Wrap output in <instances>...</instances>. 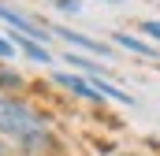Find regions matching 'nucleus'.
Returning <instances> with one entry per match:
<instances>
[{
    "label": "nucleus",
    "instance_id": "nucleus-1",
    "mask_svg": "<svg viewBox=\"0 0 160 156\" xmlns=\"http://www.w3.org/2000/svg\"><path fill=\"white\" fill-rule=\"evenodd\" d=\"M0 138L19 145L22 153H45L52 145L48 119L38 115L22 100H11V97H0Z\"/></svg>",
    "mask_w": 160,
    "mask_h": 156
},
{
    "label": "nucleus",
    "instance_id": "nucleus-2",
    "mask_svg": "<svg viewBox=\"0 0 160 156\" xmlns=\"http://www.w3.org/2000/svg\"><path fill=\"white\" fill-rule=\"evenodd\" d=\"M0 19H4V22H8V26L15 30V34H26V37L41 41V45H45V41L52 37V30L38 26V22H34L30 15H22V11H15V7H8V4H0Z\"/></svg>",
    "mask_w": 160,
    "mask_h": 156
},
{
    "label": "nucleus",
    "instance_id": "nucleus-3",
    "mask_svg": "<svg viewBox=\"0 0 160 156\" xmlns=\"http://www.w3.org/2000/svg\"><path fill=\"white\" fill-rule=\"evenodd\" d=\"M56 85H63V89H71L75 97H86V100H104L101 93H97V85L89 82V78H78V75H67V71H56Z\"/></svg>",
    "mask_w": 160,
    "mask_h": 156
},
{
    "label": "nucleus",
    "instance_id": "nucleus-4",
    "mask_svg": "<svg viewBox=\"0 0 160 156\" xmlns=\"http://www.w3.org/2000/svg\"><path fill=\"white\" fill-rule=\"evenodd\" d=\"M112 41H116L119 48H127V52H134V56H145V60H157V56H160L157 45H149V41H142V37H134V34H112Z\"/></svg>",
    "mask_w": 160,
    "mask_h": 156
},
{
    "label": "nucleus",
    "instance_id": "nucleus-5",
    "mask_svg": "<svg viewBox=\"0 0 160 156\" xmlns=\"http://www.w3.org/2000/svg\"><path fill=\"white\" fill-rule=\"evenodd\" d=\"M52 34H60V37L67 41V45H75V48H82V52H93V56H108V45H104V41L82 37V34H75V30H52Z\"/></svg>",
    "mask_w": 160,
    "mask_h": 156
},
{
    "label": "nucleus",
    "instance_id": "nucleus-6",
    "mask_svg": "<svg viewBox=\"0 0 160 156\" xmlns=\"http://www.w3.org/2000/svg\"><path fill=\"white\" fill-rule=\"evenodd\" d=\"M11 41H15V48H22L34 63H52V52L41 45V41H34V37H26V34H11Z\"/></svg>",
    "mask_w": 160,
    "mask_h": 156
},
{
    "label": "nucleus",
    "instance_id": "nucleus-7",
    "mask_svg": "<svg viewBox=\"0 0 160 156\" xmlns=\"http://www.w3.org/2000/svg\"><path fill=\"white\" fill-rule=\"evenodd\" d=\"M63 63H75V67H82V71H89L93 78H104V75H108V67H104V63H97V60H89V56H78V52H67V56H63Z\"/></svg>",
    "mask_w": 160,
    "mask_h": 156
},
{
    "label": "nucleus",
    "instance_id": "nucleus-8",
    "mask_svg": "<svg viewBox=\"0 0 160 156\" xmlns=\"http://www.w3.org/2000/svg\"><path fill=\"white\" fill-rule=\"evenodd\" d=\"M89 82L97 85V93H101V97H112V100H119V104H134V97H130V93H123L119 85H112L108 78H89Z\"/></svg>",
    "mask_w": 160,
    "mask_h": 156
},
{
    "label": "nucleus",
    "instance_id": "nucleus-9",
    "mask_svg": "<svg viewBox=\"0 0 160 156\" xmlns=\"http://www.w3.org/2000/svg\"><path fill=\"white\" fill-rule=\"evenodd\" d=\"M52 7H56L60 15H78V11H82V0H52Z\"/></svg>",
    "mask_w": 160,
    "mask_h": 156
},
{
    "label": "nucleus",
    "instance_id": "nucleus-10",
    "mask_svg": "<svg viewBox=\"0 0 160 156\" xmlns=\"http://www.w3.org/2000/svg\"><path fill=\"white\" fill-rule=\"evenodd\" d=\"M142 34L153 37V41L160 45V19H145V22H142Z\"/></svg>",
    "mask_w": 160,
    "mask_h": 156
},
{
    "label": "nucleus",
    "instance_id": "nucleus-11",
    "mask_svg": "<svg viewBox=\"0 0 160 156\" xmlns=\"http://www.w3.org/2000/svg\"><path fill=\"white\" fill-rule=\"evenodd\" d=\"M0 85H11V89H19V85H22V78L15 75V71H0Z\"/></svg>",
    "mask_w": 160,
    "mask_h": 156
},
{
    "label": "nucleus",
    "instance_id": "nucleus-12",
    "mask_svg": "<svg viewBox=\"0 0 160 156\" xmlns=\"http://www.w3.org/2000/svg\"><path fill=\"white\" fill-rule=\"evenodd\" d=\"M15 56V41L11 37H0V60H11Z\"/></svg>",
    "mask_w": 160,
    "mask_h": 156
},
{
    "label": "nucleus",
    "instance_id": "nucleus-13",
    "mask_svg": "<svg viewBox=\"0 0 160 156\" xmlns=\"http://www.w3.org/2000/svg\"><path fill=\"white\" fill-rule=\"evenodd\" d=\"M0 156H8V141L4 138H0Z\"/></svg>",
    "mask_w": 160,
    "mask_h": 156
},
{
    "label": "nucleus",
    "instance_id": "nucleus-14",
    "mask_svg": "<svg viewBox=\"0 0 160 156\" xmlns=\"http://www.w3.org/2000/svg\"><path fill=\"white\" fill-rule=\"evenodd\" d=\"M101 4H123V0H101Z\"/></svg>",
    "mask_w": 160,
    "mask_h": 156
}]
</instances>
